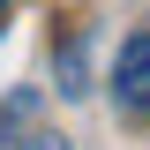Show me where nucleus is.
<instances>
[{"label": "nucleus", "instance_id": "obj_1", "mask_svg": "<svg viewBox=\"0 0 150 150\" xmlns=\"http://www.w3.org/2000/svg\"><path fill=\"white\" fill-rule=\"evenodd\" d=\"M112 98H120V112H150V23L120 38V60H112Z\"/></svg>", "mask_w": 150, "mask_h": 150}, {"label": "nucleus", "instance_id": "obj_2", "mask_svg": "<svg viewBox=\"0 0 150 150\" xmlns=\"http://www.w3.org/2000/svg\"><path fill=\"white\" fill-rule=\"evenodd\" d=\"M15 150H68V143H60V135H23Z\"/></svg>", "mask_w": 150, "mask_h": 150}, {"label": "nucleus", "instance_id": "obj_3", "mask_svg": "<svg viewBox=\"0 0 150 150\" xmlns=\"http://www.w3.org/2000/svg\"><path fill=\"white\" fill-rule=\"evenodd\" d=\"M8 8H15V0H0V30H8Z\"/></svg>", "mask_w": 150, "mask_h": 150}]
</instances>
